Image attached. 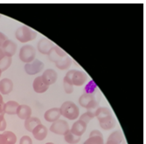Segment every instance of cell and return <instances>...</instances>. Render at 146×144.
I'll return each mask as SVG.
<instances>
[{
  "mask_svg": "<svg viewBox=\"0 0 146 144\" xmlns=\"http://www.w3.org/2000/svg\"><path fill=\"white\" fill-rule=\"evenodd\" d=\"M96 117L99 122L100 127L103 130H110L115 127L116 122L111 110L108 108H98L96 109Z\"/></svg>",
  "mask_w": 146,
  "mask_h": 144,
  "instance_id": "cell-1",
  "label": "cell"
},
{
  "mask_svg": "<svg viewBox=\"0 0 146 144\" xmlns=\"http://www.w3.org/2000/svg\"><path fill=\"white\" fill-rule=\"evenodd\" d=\"M100 95L96 92L94 93H84L79 98L80 106L88 110H96L99 108Z\"/></svg>",
  "mask_w": 146,
  "mask_h": 144,
  "instance_id": "cell-2",
  "label": "cell"
},
{
  "mask_svg": "<svg viewBox=\"0 0 146 144\" xmlns=\"http://www.w3.org/2000/svg\"><path fill=\"white\" fill-rule=\"evenodd\" d=\"M88 81V75L79 70H69L64 77V82L71 84L72 86L82 87Z\"/></svg>",
  "mask_w": 146,
  "mask_h": 144,
  "instance_id": "cell-3",
  "label": "cell"
},
{
  "mask_svg": "<svg viewBox=\"0 0 146 144\" xmlns=\"http://www.w3.org/2000/svg\"><path fill=\"white\" fill-rule=\"evenodd\" d=\"M60 115L70 121L76 120L80 116V109L77 105L70 100L65 101L60 108Z\"/></svg>",
  "mask_w": 146,
  "mask_h": 144,
  "instance_id": "cell-4",
  "label": "cell"
},
{
  "mask_svg": "<svg viewBox=\"0 0 146 144\" xmlns=\"http://www.w3.org/2000/svg\"><path fill=\"white\" fill-rule=\"evenodd\" d=\"M16 38L21 43H26L32 41L37 37V32L26 25H22L16 30Z\"/></svg>",
  "mask_w": 146,
  "mask_h": 144,
  "instance_id": "cell-5",
  "label": "cell"
},
{
  "mask_svg": "<svg viewBox=\"0 0 146 144\" xmlns=\"http://www.w3.org/2000/svg\"><path fill=\"white\" fill-rule=\"evenodd\" d=\"M19 56L22 62L28 64L35 59V56H36L35 48L31 45L23 46L19 50Z\"/></svg>",
  "mask_w": 146,
  "mask_h": 144,
  "instance_id": "cell-6",
  "label": "cell"
},
{
  "mask_svg": "<svg viewBox=\"0 0 146 144\" xmlns=\"http://www.w3.org/2000/svg\"><path fill=\"white\" fill-rule=\"evenodd\" d=\"M70 130L69 124L67 121L65 120H58L54 122H52L50 127V131L52 133L59 135H64L68 131Z\"/></svg>",
  "mask_w": 146,
  "mask_h": 144,
  "instance_id": "cell-7",
  "label": "cell"
},
{
  "mask_svg": "<svg viewBox=\"0 0 146 144\" xmlns=\"http://www.w3.org/2000/svg\"><path fill=\"white\" fill-rule=\"evenodd\" d=\"M44 69V63L39 59H34L33 61L25 65V71L29 75H35L40 73Z\"/></svg>",
  "mask_w": 146,
  "mask_h": 144,
  "instance_id": "cell-8",
  "label": "cell"
},
{
  "mask_svg": "<svg viewBox=\"0 0 146 144\" xmlns=\"http://www.w3.org/2000/svg\"><path fill=\"white\" fill-rule=\"evenodd\" d=\"M55 45L52 43L51 40H49L46 38H42L38 42L37 48L38 51L40 52V54L44 55H48V54L51 52V50L54 48Z\"/></svg>",
  "mask_w": 146,
  "mask_h": 144,
  "instance_id": "cell-9",
  "label": "cell"
},
{
  "mask_svg": "<svg viewBox=\"0 0 146 144\" xmlns=\"http://www.w3.org/2000/svg\"><path fill=\"white\" fill-rule=\"evenodd\" d=\"M104 144H126V141L121 131L115 130L109 135Z\"/></svg>",
  "mask_w": 146,
  "mask_h": 144,
  "instance_id": "cell-10",
  "label": "cell"
},
{
  "mask_svg": "<svg viewBox=\"0 0 146 144\" xmlns=\"http://www.w3.org/2000/svg\"><path fill=\"white\" fill-rule=\"evenodd\" d=\"M83 144H104V139L102 132L96 129L91 131L88 139H87Z\"/></svg>",
  "mask_w": 146,
  "mask_h": 144,
  "instance_id": "cell-11",
  "label": "cell"
},
{
  "mask_svg": "<svg viewBox=\"0 0 146 144\" xmlns=\"http://www.w3.org/2000/svg\"><path fill=\"white\" fill-rule=\"evenodd\" d=\"M41 78L43 81L47 85V86H51L52 84H54L57 81L58 78V74L54 70V69H46L44 71L43 74L41 75Z\"/></svg>",
  "mask_w": 146,
  "mask_h": 144,
  "instance_id": "cell-12",
  "label": "cell"
},
{
  "mask_svg": "<svg viewBox=\"0 0 146 144\" xmlns=\"http://www.w3.org/2000/svg\"><path fill=\"white\" fill-rule=\"evenodd\" d=\"M87 125L85 122H83L81 120H78L76 121L71 127L70 128V131L71 132L76 135V136H79V137H82V135L86 132V129H87Z\"/></svg>",
  "mask_w": 146,
  "mask_h": 144,
  "instance_id": "cell-13",
  "label": "cell"
},
{
  "mask_svg": "<svg viewBox=\"0 0 146 144\" xmlns=\"http://www.w3.org/2000/svg\"><path fill=\"white\" fill-rule=\"evenodd\" d=\"M17 142L16 135L11 131H4L0 133V144H15Z\"/></svg>",
  "mask_w": 146,
  "mask_h": 144,
  "instance_id": "cell-14",
  "label": "cell"
},
{
  "mask_svg": "<svg viewBox=\"0 0 146 144\" xmlns=\"http://www.w3.org/2000/svg\"><path fill=\"white\" fill-rule=\"evenodd\" d=\"M33 135L37 141H43L46 139L48 134V130L46 126H44L42 123L38 125L33 130Z\"/></svg>",
  "mask_w": 146,
  "mask_h": 144,
  "instance_id": "cell-15",
  "label": "cell"
},
{
  "mask_svg": "<svg viewBox=\"0 0 146 144\" xmlns=\"http://www.w3.org/2000/svg\"><path fill=\"white\" fill-rule=\"evenodd\" d=\"M33 88L38 94H43L46 92L49 88V86H47L42 80L41 76L36 77L33 83Z\"/></svg>",
  "mask_w": 146,
  "mask_h": 144,
  "instance_id": "cell-16",
  "label": "cell"
},
{
  "mask_svg": "<svg viewBox=\"0 0 146 144\" xmlns=\"http://www.w3.org/2000/svg\"><path fill=\"white\" fill-rule=\"evenodd\" d=\"M60 108H54L48 109L47 111H46L45 114H44V118L45 120L48 122H54L58 120H60Z\"/></svg>",
  "mask_w": 146,
  "mask_h": 144,
  "instance_id": "cell-17",
  "label": "cell"
},
{
  "mask_svg": "<svg viewBox=\"0 0 146 144\" xmlns=\"http://www.w3.org/2000/svg\"><path fill=\"white\" fill-rule=\"evenodd\" d=\"M1 49L3 50L5 56L12 58V56L15 54V52L17 51V45L13 41L7 39V40L5 42V44L2 46Z\"/></svg>",
  "mask_w": 146,
  "mask_h": 144,
  "instance_id": "cell-18",
  "label": "cell"
},
{
  "mask_svg": "<svg viewBox=\"0 0 146 144\" xmlns=\"http://www.w3.org/2000/svg\"><path fill=\"white\" fill-rule=\"evenodd\" d=\"M16 114L19 116V119L25 121L32 116V108L28 105H25V104L19 105L17 109Z\"/></svg>",
  "mask_w": 146,
  "mask_h": 144,
  "instance_id": "cell-19",
  "label": "cell"
},
{
  "mask_svg": "<svg viewBox=\"0 0 146 144\" xmlns=\"http://www.w3.org/2000/svg\"><path fill=\"white\" fill-rule=\"evenodd\" d=\"M13 89V82L8 78H5L0 81V94H9Z\"/></svg>",
  "mask_w": 146,
  "mask_h": 144,
  "instance_id": "cell-20",
  "label": "cell"
},
{
  "mask_svg": "<svg viewBox=\"0 0 146 144\" xmlns=\"http://www.w3.org/2000/svg\"><path fill=\"white\" fill-rule=\"evenodd\" d=\"M19 106V104L17 101L9 100V101H7L6 103L4 104L3 112H4V114H10V115L16 114Z\"/></svg>",
  "mask_w": 146,
  "mask_h": 144,
  "instance_id": "cell-21",
  "label": "cell"
},
{
  "mask_svg": "<svg viewBox=\"0 0 146 144\" xmlns=\"http://www.w3.org/2000/svg\"><path fill=\"white\" fill-rule=\"evenodd\" d=\"M39 124H41V121L37 117H30L27 120L25 121V128L28 131V132H33V130Z\"/></svg>",
  "mask_w": 146,
  "mask_h": 144,
  "instance_id": "cell-22",
  "label": "cell"
},
{
  "mask_svg": "<svg viewBox=\"0 0 146 144\" xmlns=\"http://www.w3.org/2000/svg\"><path fill=\"white\" fill-rule=\"evenodd\" d=\"M64 140H65L66 142L68 143V144H76V143H78L80 141H81V137L74 135L69 130L64 135Z\"/></svg>",
  "mask_w": 146,
  "mask_h": 144,
  "instance_id": "cell-23",
  "label": "cell"
},
{
  "mask_svg": "<svg viewBox=\"0 0 146 144\" xmlns=\"http://www.w3.org/2000/svg\"><path fill=\"white\" fill-rule=\"evenodd\" d=\"M96 117V110H88L86 113L82 114L80 116L79 120L82 121L86 124H88L91 120H93Z\"/></svg>",
  "mask_w": 146,
  "mask_h": 144,
  "instance_id": "cell-24",
  "label": "cell"
},
{
  "mask_svg": "<svg viewBox=\"0 0 146 144\" xmlns=\"http://www.w3.org/2000/svg\"><path fill=\"white\" fill-rule=\"evenodd\" d=\"M11 62H12V59L10 57H7V56H5L1 60H0V70H1L2 73L6 71L10 67V65H11Z\"/></svg>",
  "mask_w": 146,
  "mask_h": 144,
  "instance_id": "cell-25",
  "label": "cell"
},
{
  "mask_svg": "<svg viewBox=\"0 0 146 144\" xmlns=\"http://www.w3.org/2000/svg\"><path fill=\"white\" fill-rule=\"evenodd\" d=\"M7 124H6V121L5 119L4 114H0V132H4L6 129Z\"/></svg>",
  "mask_w": 146,
  "mask_h": 144,
  "instance_id": "cell-26",
  "label": "cell"
},
{
  "mask_svg": "<svg viewBox=\"0 0 146 144\" xmlns=\"http://www.w3.org/2000/svg\"><path fill=\"white\" fill-rule=\"evenodd\" d=\"M19 144H33V141L29 135H24L20 138Z\"/></svg>",
  "mask_w": 146,
  "mask_h": 144,
  "instance_id": "cell-27",
  "label": "cell"
},
{
  "mask_svg": "<svg viewBox=\"0 0 146 144\" xmlns=\"http://www.w3.org/2000/svg\"><path fill=\"white\" fill-rule=\"evenodd\" d=\"M64 90L67 94H72L74 92V86L67 82H64Z\"/></svg>",
  "mask_w": 146,
  "mask_h": 144,
  "instance_id": "cell-28",
  "label": "cell"
},
{
  "mask_svg": "<svg viewBox=\"0 0 146 144\" xmlns=\"http://www.w3.org/2000/svg\"><path fill=\"white\" fill-rule=\"evenodd\" d=\"M7 37L3 33V32H0V48H1L2 47V46L5 44V42L7 40Z\"/></svg>",
  "mask_w": 146,
  "mask_h": 144,
  "instance_id": "cell-29",
  "label": "cell"
},
{
  "mask_svg": "<svg viewBox=\"0 0 146 144\" xmlns=\"http://www.w3.org/2000/svg\"><path fill=\"white\" fill-rule=\"evenodd\" d=\"M4 100H3V96L2 94H0V114H5L4 112H3V108H4Z\"/></svg>",
  "mask_w": 146,
  "mask_h": 144,
  "instance_id": "cell-30",
  "label": "cell"
},
{
  "mask_svg": "<svg viewBox=\"0 0 146 144\" xmlns=\"http://www.w3.org/2000/svg\"><path fill=\"white\" fill-rule=\"evenodd\" d=\"M5 54H4V52H3V50L0 48V60H1L4 57H5Z\"/></svg>",
  "mask_w": 146,
  "mask_h": 144,
  "instance_id": "cell-31",
  "label": "cell"
},
{
  "mask_svg": "<svg viewBox=\"0 0 146 144\" xmlns=\"http://www.w3.org/2000/svg\"><path fill=\"white\" fill-rule=\"evenodd\" d=\"M45 144H54V143H52V142H46V143H45Z\"/></svg>",
  "mask_w": 146,
  "mask_h": 144,
  "instance_id": "cell-32",
  "label": "cell"
},
{
  "mask_svg": "<svg viewBox=\"0 0 146 144\" xmlns=\"http://www.w3.org/2000/svg\"><path fill=\"white\" fill-rule=\"evenodd\" d=\"M1 74H2V72H1V70H0V77H1Z\"/></svg>",
  "mask_w": 146,
  "mask_h": 144,
  "instance_id": "cell-33",
  "label": "cell"
},
{
  "mask_svg": "<svg viewBox=\"0 0 146 144\" xmlns=\"http://www.w3.org/2000/svg\"><path fill=\"white\" fill-rule=\"evenodd\" d=\"M0 18H1V15H0Z\"/></svg>",
  "mask_w": 146,
  "mask_h": 144,
  "instance_id": "cell-34",
  "label": "cell"
}]
</instances>
